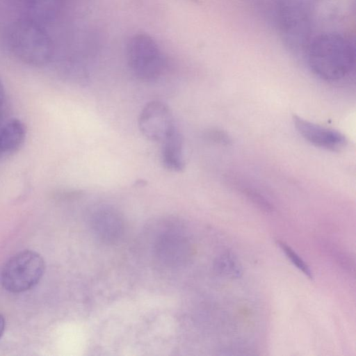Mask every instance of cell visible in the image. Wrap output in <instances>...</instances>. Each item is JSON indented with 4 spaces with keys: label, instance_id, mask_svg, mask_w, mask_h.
Here are the masks:
<instances>
[{
    "label": "cell",
    "instance_id": "6da1fadb",
    "mask_svg": "<svg viewBox=\"0 0 356 356\" xmlns=\"http://www.w3.org/2000/svg\"><path fill=\"white\" fill-rule=\"evenodd\" d=\"M307 63L313 73L321 79L339 81L354 69L355 47L341 34L323 33L315 37L309 44Z\"/></svg>",
    "mask_w": 356,
    "mask_h": 356
},
{
    "label": "cell",
    "instance_id": "7a4b0ae2",
    "mask_svg": "<svg viewBox=\"0 0 356 356\" xmlns=\"http://www.w3.org/2000/svg\"><path fill=\"white\" fill-rule=\"evenodd\" d=\"M6 42L12 54L27 65H44L54 55V42L45 26L29 19L20 18L10 24Z\"/></svg>",
    "mask_w": 356,
    "mask_h": 356
},
{
    "label": "cell",
    "instance_id": "3957f363",
    "mask_svg": "<svg viewBox=\"0 0 356 356\" xmlns=\"http://www.w3.org/2000/svg\"><path fill=\"white\" fill-rule=\"evenodd\" d=\"M45 270L42 257L32 250L21 251L10 257L0 273V282L8 291L17 293L35 286Z\"/></svg>",
    "mask_w": 356,
    "mask_h": 356
},
{
    "label": "cell",
    "instance_id": "277c9868",
    "mask_svg": "<svg viewBox=\"0 0 356 356\" xmlns=\"http://www.w3.org/2000/svg\"><path fill=\"white\" fill-rule=\"evenodd\" d=\"M127 59L132 73L143 81H153L162 74L165 61L162 53L149 35H133L127 45Z\"/></svg>",
    "mask_w": 356,
    "mask_h": 356
},
{
    "label": "cell",
    "instance_id": "5b68a950",
    "mask_svg": "<svg viewBox=\"0 0 356 356\" xmlns=\"http://www.w3.org/2000/svg\"><path fill=\"white\" fill-rule=\"evenodd\" d=\"M138 126L147 139L161 143L177 128L170 107L159 100H152L144 106Z\"/></svg>",
    "mask_w": 356,
    "mask_h": 356
},
{
    "label": "cell",
    "instance_id": "8992f818",
    "mask_svg": "<svg viewBox=\"0 0 356 356\" xmlns=\"http://www.w3.org/2000/svg\"><path fill=\"white\" fill-rule=\"evenodd\" d=\"M192 248L189 240L184 234L166 232L156 239L154 254L158 261L168 268H180L190 259Z\"/></svg>",
    "mask_w": 356,
    "mask_h": 356
},
{
    "label": "cell",
    "instance_id": "52a82bcc",
    "mask_svg": "<svg viewBox=\"0 0 356 356\" xmlns=\"http://www.w3.org/2000/svg\"><path fill=\"white\" fill-rule=\"evenodd\" d=\"M90 227L95 237L105 244L120 241L125 232V220L119 211L110 206L97 207L92 213Z\"/></svg>",
    "mask_w": 356,
    "mask_h": 356
},
{
    "label": "cell",
    "instance_id": "ba28073f",
    "mask_svg": "<svg viewBox=\"0 0 356 356\" xmlns=\"http://www.w3.org/2000/svg\"><path fill=\"white\" fill-rule=\"evenodd\" d=\"M293 122L299 134L311 144L331 151H338L345 147L347 140L341 133L311 122L296 115Z\"/></svg>",
    "mask_w": 356,
    "mask_h": 356
},
{
    "label": "cell",
    "instance_id": "9c48e42d",
    "mask_svg": "<svg viewBox=\"0 0 356 356\" xmlns=\"http://www.w3.org/2000/svg\"><path fill=\"white\" fill-rule=\"evenodd\" d=\"M22 18L43 26L54 22L60 10L62 0H15Z\"/></svg>",
    "mask_w": 356,
    "mask_h": 356
},
{
    "label": "cell",
    "instance_id": "30bf717a",
    "mask_svg": "<svg viewBox=\"0 0 356 356\" xmlns=\"http://www.w3.org/2000/svg\"><path fill=\"white\" fill-rule=\"evenodd\" d=\"M161 162L165 168L180 172L185 168L184 138L176 128L161 142Z\"/></svg>",
    "mask_w": 356,
    "mask_h": 356
},
{
    "label": "cell",
    "instance_id": "8fae6325",
    "mask_svg": "<svg viewBox=\"0 0 356 356\" xmlns=\"http://www.w3.org/2000/svg\"><path fill=\"white\" fill-rule=\"evenodd\" d=\"M26 136V127L19 119H11L0 129V154L8 155L17 152Z\"/></svg>",
    "mask_w": 356,
    "mask_h": 356
},
{
    "label": "cell",
    "instance_id": "7c38bea8",
    "mask_svg": "<svg viewBox=\"0 0 356 356\" xmlns=\"http://www.w3.org/2000/svg\"><path fill=\"white\" fill-rule=\"evenodd\" d=\"M215 268L218 273L232 277H238L242 272L239 261L229 253L220 256L216 261Z\"/></svg>",
    "mask_w": 356,
    "mask_h": 356
},
{
    "label": "cell",
    "instance_id": "4fadbf2b",
    "mask_svg": "<svg viewBox=\"0 0 356 356\" xmlns=\"http://www.w3.org/2000/svg\"><path fill=\"white\" fill-rule=\"evenodd\" d=\"M277 244L291 262L309 278L312 279V273L309 266L290 247L283 242L277 241Z\"/></svg>",
    "mask_w": 356,
    "mask_h": 356
},
{
    "label": "cell",
    "instance_id": "5bb4252c",
    "mask_svg": "<svg viewBox=\"0 0 356 356\" xmlns=\"http://www.w3.org/2000/svg\"><path fill=\"white\" fill-rule=\"evenodd\" d=\"M240 187L242 193L259 209L266 212L272 211V205L261 193L245 186Z\"/></svg>",
    "mask_w": 356,
    "mask_h": 356
},
{
    "label": "cell",
    "instance_id": "9a60e30c",
    "mask_svg": "<svg viewBox=\"0 0 356 356\" xmlns=\"http://www.w3.org/2000/svg\"><path fill=\"white\" fill-rule=\"evenodd\" d=\"M204 137L209 142L221 145H229L232 142L231 138L226 132L216 128L207 129L204 133Z\"/></svg>",
    "mask_w": 356,
    "mask_h": 356
},
{
    "label": "cell",
    "instance_id": "2e32d148",
    "mask_svg": "<svg viewBox=\"0 0 356 356\" xmlns=\"http://www.w3.org/2000/svg\"><path fill=\"white\" fill-rule=\"evenodd\" d=\"M5 99V90L3 83L0 80V107L2 106Z\"/></svg>",
    "mask_w": 356,
    "mask_h": 356
},
{
    "label": "cell",
    "instance_id": "e0dca14e",
    "mask_svg": "<svg viewBox=\"0 0 356 356\" xmlns=\"http://www.w3.org/2000/svg\"><path fill=\"white\" fill-rule=\"evenodd\" d=\"M6 322L3 316L0 314V338L5 330Z\"/></svg>",
    "mask_w": 356,
    "mask_h": 356
},
{
    "label": "cell",
    "instance_id": "ac0fdd59",
    "mask_svg": "<svg viewBox=\"0 0 356 356\" xmlns=\"http://www.w3.org/2000/svg\"><path fill=\"white\" fill-rule=\"evenodd\" d=\"M191 1H195V0H191Z\"/></svg>",
    "mask_w": 356,
    "mask_h": 356
}]
</instances>
